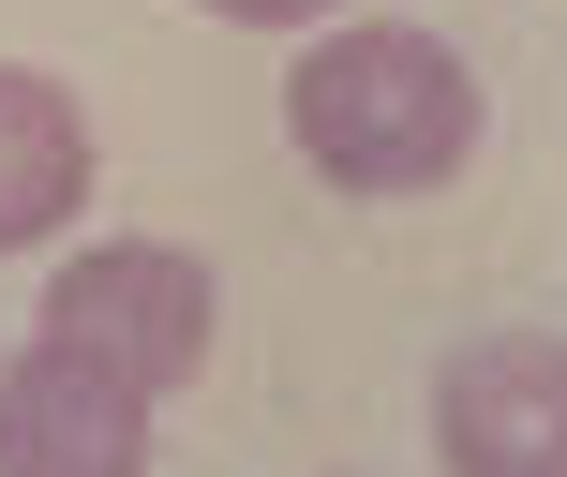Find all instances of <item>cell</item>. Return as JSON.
<instances>
[{"mask_svg": "<svg viewBox=\"0 0 567 477\" xmlns=\"http://www.w3.org/2000/svg\"><path fill=\"white\" fill-rule=\"evenodd\" d=\"M284 135L329 195H449L478 165L493 105H478V60L449 30H403V15H343L284 60Z\"/></svg>", "mask_w": 567, "mask_h": 477, "instance_id": "1", "label": "cell"}, {"mask_svg": "<svg viewBox=\"0 0 567 477\" xmlns=\"http://www.w3.org/2000/svg\"><path fill=\"white\" fill-rule=\"evenodd\" d=\"M433 463L449 477H567V329H478L433 373Z\"/></svg>", "mask_w": 567, "mask_h": 477, "instance_id": "3", "label": "cell"}, {"mask_svg": "<svg viewBox=\"0 0 567 477\" xmlns=\"http://www.w3.org/2000/svg\"><path fill=\"white\" fill-rule=\"evenodd\" d=\"M45 343H75V359H105L120 388L165 403L179 373H209V329H225V299H209V253L195 239H90L45 269V313H30Z\"/></svg>", "mask_w": 567, "mask_h": 477, "instance_id": "2", "label": "cell"}, {"mask_svg": "<svg viewBox=\"0 0 567 477\" xmlns=\"http://www.w3.org/2000/svg\"><path fill=\"white\" fill-rule=\"evenodd\" d=\"M0 477H150V388L30 329L0 359Z\"/></svg>", "mask_w": 567, "mask_h": 477, "instance_id": "4", "label": "cell"}, {"mask_svg": "<svg viewBox=\"0 0 567 477\" xmlns=\"http://www.w3.org/2000/svg\"><path fill=\"white\" fill-rule=\"evenodd\" d=\"M90 209V105L45 60H0V253L60 239Z\"/></svg>", "mask_w": 567, "mask_h": 477, "instance_id": "5", "label": "cell"}, {"mask_svg": "<svg viewBox=\"0 0 567 477\" xmlns=\"http://www.w3.org/2000/svg\"><path fill=\"white\" fill-rule=\"evenodd\" d=\"M195 15H239V30H299V15H343V0H195Z\"/></svg>", "mask_w": 567, "mask_h": 477, "instance_id": "6", "label": "cell"}]
</instances>
